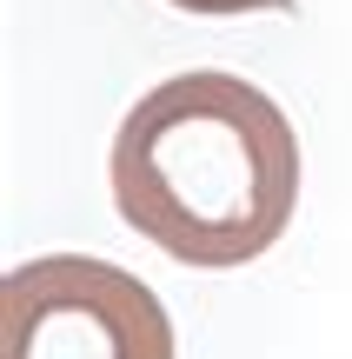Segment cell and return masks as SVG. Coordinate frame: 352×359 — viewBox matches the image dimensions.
Segmentation results:
<instances>
[{
    "label": "cell",
    "instance_id": "1",
    "mask_svg": "<svg viewBox=\"0 0 352 359\" xmlns=\"http://www.w3.org/2000/svg\"><path fill=\"white\" fill-rule=\"evenodd\" d=\"M113 206L180 266L273 253L300 206V133L253 80L193 67L127 107L106 154Z\"/></svg>",
    "mask_w": 352,
    "mask_h": 359
},
{
    "label": "cell",
    "instance_id": "2",
    "mask_svg": "<svg viewBox=\"0 0 352 359\" xmlns=\"http://www.w3.org/2000/svg\"><path fill=\"white\" fill-rule=\"evenodd\" d=\"M0 359H173V320L113 259L40 253L0 280Z\"/></svg>",
    "mask_w": 352,
    "mask_h": 359
},
{
    "label": "cell",
    "instance_id": "3",
    "mask_svg": "<svg viewBox=\"0 0 352 359\" xmlns=\"http://www.w3.org/2000/svg\"><path fill=\"white\" fill-rule=\"evenodd\" d=\"M180 13H206V20H226V13H293V0H173Z\"/></svg>",
    "mask_w": 352,
    "mask_h": 359
}]
</instances>
